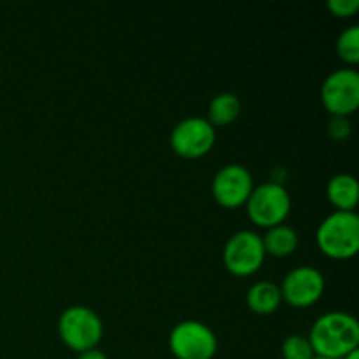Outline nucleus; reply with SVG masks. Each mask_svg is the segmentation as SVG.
I'll return each mask as SVG.
<instances>
[{
  "label": "nucleus",
  "mask_w": 359,
  "mask_h": 359,
  "mask_svg": "<svg viewBox=\"0 0 359 359\" xmlns=\"http://www.w3.org/2000/svg\"><path fill=\"white\" fill-rule=\"evenodd\" d=\"M309 340L316 356L342 359L359 347V323L347 312H328L316 319Z\"/></svg>",
  "instance_id": "f257e3e1"
},
{
  "label": "nucleus",
  "mask_w": 359,
  "mask_h": 359,
  "mask_svg": "<svg viewBox=\"0 0 359 359\" xmlns=\"http://www.w3.org/2000/svg\"><path fill=\"white\" fill-rule=\"evenodd\" d=\"M323 255L333 259H349L359 251V217L356 212L335 210L323 219L316 233Z\"/></svg>",
  "instance_id": "f03ea898"
},
{
  "label": "nucleus",
  "mask_w": 359,
  "mask_h": 359,
  "mask_svg": "<svg viewBox=\"0 0 359 359\" xmlns=\"http://www.w3.org/2000/svg\"><path fill=\"white\" fill-rule=\"evenodd\" d=\"M104 333V325L97 312L84 305L65 309L58 319V335L69 349L76 353L95 349Z\"/></svg>",
  "instance_id": "7ed1b4c3"
},
{
  "label": "nucleus",
  "mask_w": 359,
  "mask_h": 359,
  "mask_svg": "<svg viewBox=\"0 0 359 359\" xmlns=\"http://www.w3.org/2000/svg\"><path fill=\"white\" fill-rule=\"evenodd\" d=\"M245 205L249 219L269 230L284 223L291 210V195L279 181H269L252 189Z\"/></svg>",
  "instance_id": "20e7f679"
},
{
  "label": "nucleus",
  "mask_w": 359,
  "mask_h": 359,
  "mask_svg": "<svg viewBox=\"0 0 359 359\" xmlns=\"http://www.w3.org/2000/svg\"><path fill=\"white\" fill-rule=\"evenodd\" d=\"M266 252L262 235L252 230H241L231 235L223 249L224 266L237 277H249L265 263Z\"/></svg>",
  "instance_id": "39448f33"
},
{
  "label": "nucleus",
  "mask_w": 359,
  "mask_h": 359,
  "mask_svg": "<svg viewBox=\"0 0 359 359\" xmlns=\"http://www.w3.org/2000/svg\"><path fill=\"white\" fill-rule=\"evenodd\" d=\"M168 347L177 359H212L217 351V339L203 323L182 321L170 332Z\"/></svg>",
  "instance_id": "423d86ee"
},
{
  "label": "nucleus",
  "mask_w": 359,
  "mask_h": 359,
  "mask_svg": "<svg viewBox=\"0 0 359 359\" xmlns=\"http://www.w3.org/2000/svg\"><path fill=\"white\" fill-rule=\"evenodd\" d=\"M216 142V128L207 118L191 116L174 126L170 133V146L177 156L186 160H198L212 149Z\"/></svg>",
  "instance_id": "0eeeda50"
},
{
  "label": "nucleus",
  "mask_w": 359,
  "mask_h": 359,
  "mask_svg": "<svg viewBox=\"0 0 359 359\" xmlns=\"http://www.w3.org/2000/svg\"><path fill=\"white\" fill-rule=\"evenodd\" d=\"M321 100L332 116H349L359 107L358 70L339 69L330 74L321 88Z\"/></svg>",
  "instance_id": "6e6552de"
},
{
  "label": "nucleus",
  "mask_w": 359,
  "mask_h": 359,
  "mask_svg": "<svg viewBox=\"0 0 359 359\" xmlns=\"http://www.w3.org/2000/svg\"><path fill=\"white\" fill-rule=\"evenodd\" d=\"M255 189L252 175L244 165L230 163L217 170L212 179V196L221 207L235 209L248 202Z\"/></svg>",
  "instance_id": "1a4fd4ad"
},
{
  "label": "nucleus",
  "mask_w": 359,
  "mask_h": 359,
  "mask_svg": "<svg viewBox=\"0 0 359 359\" xmlns=\"http://www.w3.org/2000/svg\"><path fill=\"white\" fill-rule=\"evenodd\" d=\"M279 290L283 300L293 307H311L325 293V277L311 265L297 266L284 277Z\"/></svg>",
  "instance_id": "9d476101"
},
{
  "label": "nucleus",
  "mask_w": 359,
  "mask_h": 359,
  "mask_svg": "<svg viewBox=\"0 0 359 359\" xmlns=\"http://www.w3.org/2000/svg\"><path fill=\"white\" fill-rule=\"evenodd\" d=\"M326 196L337 207V210L354 212L359 200L358 181L351 174H337L326 186Z\"/></svg>",
  "instance_id": "9b49d317"
},
{
  "label": "nucleus",
  "mask_w": 359,
  "mask_h": 359,
  "mask_svg": "<svg viewBox=\"0 0 359 359\" xmlns=\"http://www.w3.org/2000/svg\"><path fill=\"white\" fill-rule=\"evenodd\" d=\"M245 302L255 314L269 316L279 309L283 297H280V290L277 284L270 283V280H259L249 287Z\"/></svg>",
  "instance_id": "f8f14e48"
},
{
  "label": "nucleus",
  "mask_w": 359,
  "mask_h": 359,
  "mask_svg": "<svg viewBox=\"0 0 359 359\" xmlns=\"http://www.w3.org/2000/svg\"><path fill=\"white\" fill-rule=\"evenodd\" d=\"M262 241L266 255L276 256V258H286L293 255L298 248V233L287 224L269 228Z\"/></svg>",
  "instance_id": "ddd939ff"
},
{
  "label": "nucleus",
  "mask_w": 359,
  "mask_h": 359,
  "mask_svg": "<svg viewBox=\"0 0 359 359\" xmlns=\"http://www.w3.org/2000/svg\"><path fill=\"white\" fill-rule=\"evenodd\" d=\"M241 114V100L233 93H219L210 100L207 121L216 126H226Z\"/></svg>",
  "instance_id": "4468645a"
},
{
  "label": "nucleus",
  "mask_w": 359,
  "mask_h": 359,
  "mask_svg": "<svg viewBox=\"0 0 359 359\" xmlns=\"http://www.w3.org/2000/svg\"><path fill=\"white\" fill-rule=\"evenodd\" d=\"M337 53H339L340 60L349 65H356L359 62V27L346 28L342 34L337 39Z\"/></svg>",
  "instance_id": "2eb2a0df"
},
{
  "label": "nucleus",
  "mask_w": 359,
  "mask_h": 359,
  "mask_svg": "<svg viewBox=\"0 0 359 359\" xmlns=\"http://www.w3.org/2000/svg\"><path fill=\"white\" fill-rule=\"evenodd\" d=\"M280 353H283L284 359H312L316 356L311 340L304 335L286 337L283 347H280Z\"/></svg>",
  "instance_id": "dca6fc26"
},
{
  "label": "nucleus",
  "mask_w": 359,
  "mask_h": 359,
  "mask_svg": "<svg viewBox=\"0 0 359 359\" xmlns=\"http://www.w3.org/2000/svg\"><path fill=\"white\" fill-rule=\"evenodd\" d=\"M349 116H332L328 121V133L333 140H346L351 135Z\"/></svg>",
  "instance_id": "f3484780"
},
{
  "label": "nucleus",
  "mask_w": 359,
  "mask_h": 359,
  "mask_svg": "<svg viewBox=\"0 0 359 359\" xmlns=\"http://www.w3.org/2000/svg\"><path fill=\"white\" fill-rule=\"evenodd\" d=\"M328 9L339 18H351L359 9V0H328Z\"/></svg>",
  "instance_id": "a211bd4d"
},
{
  "label": "nucleus",
  "mask_w": 359,
  "mask_h": 359,
  "mask_svg": "<svg viewBox=\"0 0 359 359\" xmlns=\"http://www.w3.org/2000/svg\"><path fill=\"white\" fill-rule=\"evenodd\" d=\"M77 359H107V356H105L102 351H98L97 347L95 349H90V351H84V353L79 354V358Z\"/></svg>",
  "instance_id": "6ab92c4d"
},
{
  "label": "nucleus",
  "mask_w": 359,
  "mask_h": 359,
  "mask_svg": "<svg viewBox=\"0 0 359 359\" xmlns=\"http://www.w3.org/2000/svg\"><path fill=\"white\" fill-rule=\"evenodd\" d=\"M342 359H359V349L353 351V353H349L347 356H344Z\"/></svg>",
  "instance_id": "aec40b11"
},
{
  "label": "nucleus",
  "mask_w": 359,
  "mask_h": 359,
  "mask_svg": "<svg viewBox=\"0 0 359 359\" xmlns=\"http://www.w3.org/2000/svg\"><path fill=\"white\" fill-rule=\"evenodd\" d=\"M312 359H330V358H323V356H314Z\"/></svg>",
  "instance_id": "412c9836"
}]
</instances>
